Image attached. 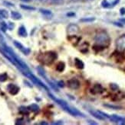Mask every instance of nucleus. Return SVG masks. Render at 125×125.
Segmentation results:
<instances>
[{
  "label": "nucleus",
  "mask_w": 125,
  "mask_h": 125,
  "mask_svg": "<svg viewBox=\"0 0 125 125\" xmlns=\"http://www.w3.org/2000/svg\"><path fill=\"white\" fill-rule=\"evenodd\" d=\"M95 41L96 44L94 46V47L101 48V50H103L110 45L111 38L107 32L100 31L96 34L95 37Z\"/></svg>",
  "instance_id": "obj_1"
},
{
  "label": "nucleus",
  "mask_w": 125,
  "mask_h": 125,
  "mask_svg": "<svg viewBox=\"0 0 125 125\" xmlns=\"http://www.w3.org/2000/svg\"><path fill=\"white\" fill-rule=\"evenodd\" d=\"M49 96H50V98H51L52 100H54L55 102H57V104H59L65 111H66L68 113H69L70 115H71L73 116H76L75 114H74V111H73V108H70L69 106H68V104H67L66 102L63 101V100H60V99L56 98L54 95H52V94H50V93H49Z\"/></svg>",
  "instance_id": "obj_2"
},
{
  "label": "nucleus",
  "mask_w": 125,
  "mask_h": 125,
  "mask_svg": "<svg viewBox=\"0 0 125 125\" xmlns=\"http://www.w3.org/2000/svg\"><path fill=\"white\" fill-rule=\"evenodd\" d=\"M57 59V54L53 51H48L42 56V62L45 64L49 65Z\"/></svg>",
  "instance_id": "obj_3"
},
{
  "label": "nucleus",
  "mask_w": 125,
  "mask_h": 125,
  "mask_svg": "<svg viewBox=\"0 0 125 125\" xmlns=\"http://www.w3.org/2000/svg\"><path fill=\"white\" fill-rule=\"evenodd\" d=\"M23 75H25L27 78H28L33 83H35V85H39V86H42L43 89H45L46 91H49V89H48V88L47 87V85H45V84H44L42 81L40 80V79H39L38 78H37L36 76H35L34 75L31 73V71L29 70V71H26V72H25L24 73H23Z\"/></svg>",
  "instance_id": "obj_4"
},
{
  "label": "nucleus",
  "mask_w": 125,
  "mask_h": 125,
  "mask_svg": "<svg viewBox=\"0 0 125 125\" xmlns=\"http://www.w3.org/2000/svg\"><path fill=\"white\" fill-rule=\"evenodd\" d=\"M116 47L119 51H125V34L120 36L116 40Z\"/></svg>",
  "instance_id": "obj_5"
},
{
  "label": "nucleus",
  "mask_w": 125,
  "mask_h": 125,
  "mask_svg": "<svg viewBox=\"0 0 125 125\" xmlns=\"http://www.w3.org/2000/svg\"><path fill=\"white\" fill-rule=\"evenodd\" d=\"M80 28L75 24H70L67 27V33L69 36L76 35L79 33Z\"/></svg>",
  "instance_id": "obj_6"
},
{
  "label": "nucleus",
  "mask_w": 125,
  "mask_h": 125,
  "mask_svg": "<svg viewBox=\"0 0 125 125\" xmlns=\"http://www.w3.org/2000/svg\"><path fill=\"white\" fill-rule=\"evenodd\" d=\"M108 119L113 123H115V124H121V125H124L125 124V117H120L117 115H111L109 117Z\"/></svg>",
  "instance_id": "obj_7"
},
{
  "label": "nucleus",
  "mask_w": 125,
  "mask_h": 125,
  "mask_svg": "<svg viewBox=\"0 0 125 125\" xmlns=\"http://www.w3.org/2000/svg\"><path fill=\"white\" fill-rule=\"evenodd\" d=\"M67 85L71 89H78L80 88V85H81L80 82L77 79H71L70 80H68Z\"/></svg>",
  "instance_id": "obj_8"
},
{
  "label": "nucleus",
  "mask_w": 125,
  "mask_h": 125,
  "mask_svg": "<svg viewBox=\"0 0 125 125\" xmlns=\"http://www.w3.org/2000/svg\"><path fill=\"white\" fill-rule=\"evenodd\" d=\"M104 91V89L102 87L101 85L100 84H95L92 87V89H91V92L94 95H96V94H101Z\"/></svg>",
  "instance_id": "obj_9"
},
{
  "label": "nucleus",
  "mask_w": 125,
  "mask_h": 125,
  "mask_svg": "<svg viewBox=\"0 0 125 125\" xmlns=\"http://www.w3.org/2000/svg\"><path fill=\"white\" fill-rule=\"evenodd\" d=\"M14 45L25 54V55H28L30 53V49L28 48H26L22 43H20L18 41H14Z\"/></svg>",
  "instance_id": "obj_10"
},
{
  "label": "nucleus",
  "mask_w": 125,
  "mask_h": 125,
  "mask_svg": "<svg viewBox=\"0 0 125 125\" xmlns=\"http://www.w3.org/2000/svg\"><path fill=\"white\" fill-rule=\"evenodd\" d=\"M7 89L11 95H16V94L18 92V91H19V88L14 84H9L7 87Z\"/></svg>",
  "instance_id": "obj_11"
},
{
  "label": "nucleus",
  "mask_w": 125,
  "mask_h": 125,
  "mask_svg": "<svg viewBox=\"0 0 125 125\" xmlns=\"http://www.w3.org/2000/svg\"><path fill=\"white\" fill-rule=\"evenodd\" d=\"M18 35H19V36L23 37H26L28 35L26 29V28H25L24 26H21L19 28H18Z\"/></svg>",
  "instance_id": "obj_12"
},
{
  "label": "nucleus",
  "mask_w": 125,
  "mask_h": 125,
  "mask_svg": "<svg viewBox=\"0 0 125 125\" xmlns=\"http://www.w3.org/2000/svg\"><path fill=\"white\" fill-rule=\"evenodd\" d=\"M74 62H75V66L78 69H79V70H83V69L84 68V63L83 62L82 60H81L76 58L75 61H74Z\"/></svg>",
  "instance_id": "obj_13"
},
{
  "label": "nucleus",
  "mask_w": 125,
  "mask_h": 125,
  "mask_svg": "<svg viewBox=\"0 0 125 125\" xmlns=\"http://www.w3.org/2000/svg\"><path fill=\"white\" fill-rule=\"evenodd\" d=\"M89 112H90V114H91L93 117H95V118H97V119H98V120H104V119H105V118H104L103 116H101V115H100L97 111H89Z\"/></svg>",
  "instance_id": "obj_14"
},
{
  "label": "nucleus",
  "mask_w": 125,
  "mask_h": 125,
  "mask_svg": "<svg viewBox=\"0 0 125 125\" xmlns=\"http://www.w3.org/2000/svg\"><path fill=\"white\" fill-rule=\"evenodd\" d=\"M28 111H31L32 112H37L39 111V106L36 104H30L28 107H27Z\"/></svg>",
  "instance_id": "obj_15"
},
{
  "label": "nucleus",
  "mask_w": 125,
  "mask_h": 125,
  "mask_svg": "<svg viewBox=\"0 0 125 125\" xmlns=\"http://www.w3.org/2000/svg\"><path fill=\"white\" fill-rule=\"evenodd\" d=\"M11 17L13 18L14 20H19L22 18V15L18 11H12L11 12Z\"/></svg>",
  "instance_id": "obj_16"
},
{
  "label": "nucleus",
  "mask_w": 125,
  "mask_h": 125,
  "mask_svg": "<svg viewBox=\"0 0 125 125\" xmlns=\"http://www.w3.org/2000/svg\"><path fill=\"white\" fill-rule=\"evenodd\" d=\"M104 107H106V108H111V109H114V110H121V109H122V107H121V106H118V105L104 104Z\"/></svg>",
  "instance_id": "obj_17"
},
{
  "label": "nucleus",
  "mask_w": 125,
  "mask_h": 125,
  "mask_svg": "<svg viewBox=\"0 0 125 125\" xmlns=\"http://www.w3.org/2000/svg\"><path fill=\"white\" fill-rule=\"evenodd\" d=\"M65 68V64L63 62H60L57 65V70L59 72H63Z\"/></svg>",
  "instance_id": "obj_18"
},
{
  "label": "nucleus",
  "mask_w": 125,
  "mask_h": 125,
  "mask_svg": "<svg viewBox=\"0 0 125 125\" xmlns=\"http://www.w3.org/2000/svg\"><path fill=\"white\" fill-rule=\"evenodd\" d=\"M0 17H2L3 18H8L9 12L5 9H0Z\"/></svg>",
  "instance_id": "obj_19"
},
{
  "label": "nucleus",
  "mask_w": 125,
  "mask_h": 125,
  "mask_svg": "<svg viewBox=\"0 0 125 125\" xmlns=\"http://www.w3.org/2000/svg\"><path fill=\"white\" fill-rule=\"evenodd\" d=\"M94 21H95V18L94 17H90V18H84L80 19L81 22H92Z\"/></svg>",
  "instance_id": "obj_20"
},
{
  "label": "nucleus",
  "mask_w": 125,
  "mask_h": 125,
  "mask_svg": "<svg viewBox=\"0 0 125 125\" xmlns=\"http://www.w3.org/2000/svg\"><path fill=\"white\" fill-rule=\"evenodd\" d=\"M20 7H21V9H25V10H28V11H34V10H35V7H32V6H30V5H21Z\"/></svg>",
  "instance_id": "obj_21"
},
{
  "label": "nucleus",
  "mask_w": 125,
  "mask_h": 125,
  "mask_svg": "<svg viewBox=\"0 0 125 125\" xmlns=\"http://www.w3.org/2000/svg\"><path fill=\"white\" fill-rule=\"evenodd\" d=\"M40 11H41V13H42L43 15H52V11L50 10L42 9H40Z\"/></svg>",
  "instance_id": "obj_22"
},
{
  "label": "nucleus",
  "mask_w": 125,
  "mask_h": 125,
  "mask_svg": "<svg viewBox=\"0 0 125 125\" xmlns=\"http://www.w3.org/2000/svg\"><path fill=\"white\" fill-rule=\"evenodd\" d=\"M8 79V76L6 73H3V74H0V82H5Z\"/></svg>",
  "instance_id": "obj_23"
},
{
  "label": "nucleus",
  "mask_w": 125,
  "mask_h": 125,
  "mask_svg": "<svg viewBox=\"0 0 125 125\" xmlns=\"http://www.w3.org/2000/svg\"><path fill=\"white\" fill-rule=\"evenodd\" d=\"M0 28H1V30H2V31L5 32L6 30H7V28H8V25H7V24H6V23L2 22L1 24H0Z\"/></svg>",
  "instance_id": "obj_24"
},
{
  "label": "nucleus",
  "mask_w": 125,
  "mask_h": 125,
  "mask_svg": "<svg viewBox=\"0 0 125 125\" xmlns=\"http://www.w3.org/2000/svg\"><path fill=\"white\" fill-rule=\"evenodd\" d=\"M101 5H102V7H104V8H109L111 6V4L109 3L107 0H104V1L102 2V3H101Z\"/></svg>",
  "instance_id": "obj_25"
},
{
  "label": "nucleus",
  "mask_w": 125,
  "mask_h": 125,
  "mask_svg": "<svg viewBox=\"0 0 125 125\" xmlns=\"http://www.w3.org/2000/svg\"><path fill=\"white\" fill-rule=\"evenodd\" d=\"M110 88H111V89L112 91H117L118 89H119V86H118L115 83H111L110 84Z\"/></svg>",
  "instance_id": "obj_26"
},
{
  "label": "nucleus",
  "mask_w": 125,
  "mask_h": 125,
  "mask_svg": "<svg viewBox=\"0 0 125 125\" xmlns=\"http://www.w3.org/2000/svg\"><path fill=\"white\" fill-rule=\"evenodd\" d=\"M37 70H38V71H39V74L41 75L42 76H43V77H45V70H44L42 67H40V66H39V67H38V68H37Z\"/></svg>",
  "instance_id": "obj_27"
},
{
  "label": "nucleus",
  "mask_w": 125,
  "mask_h": 125,
  "mask_svg": "<svg viewBox=\"0 0 125 125\" xmlns=\"http://www.w3.org/2000/svg\"><path fill=\"white\" fill-rule=\"evenodd\" d=\"M98 113L101 115V116H103L104 118H109V117H110V115H107L106 113H104V112H103V111H97Z\"/></svg>",
  "instance_id": "obj_28"
},
{
  "label": "nucleus",
  "mask_w": 125,
  "mask_h": 125,
  "mask_svg": "<svg viewBox=\"0 0 125 125\" xmlns=\"http://www.w3.org/2000/svg\"><path fill=\"white\" fill-rule=\"evenodd\" d=\"M48 1L52 2V3H55V4H61V3H62V0H48Z\"/></svg>",
  "instance_id": "obj_29"
},
{
  "label": "nucleus",
  "mask_w": 125,
  "mask_h": 125,
  "mask_svg": "<svg viewBox=\"0 0 125 125\" xmlns=\"http://www.w3.org/2000/svg\"><path fill=\"white\" fill-rule=\"evenodd\" d=\"M23 119L22 118H19V119H17L16 120V122H15V124H23Z\"/></svg>",
  "instance_id": "obj_30"
},
{
  "label": "nucleus",
  "mask_w": 125,
  "mask_h": 125,
  "mask_svg": "<svg viewBox=\"0 0 125 125\" xmlns=\"http://www.w3.org/2000/svg\"><path fill=\"white\" fill-rule=\"evenodd\" d=\"M14 28V24L13 23H12V22H9V25H8V28H9L10 30H12Z\"/></svg>",
  "instance_id": "obj_31"
},
{
  "label": "nucleus",
  "mask_w": 125,
  "mask_h": 125,
  "mask_svg": "<svg viewBox=\"0 0 125 125\" xmlns=\"http://www.w3.org/2000/svg\"><path fill=\"white\" fill-rule=\"evenodd\" d=\"M114 24L116 26H118L120 28H123V24L122 23H119V22H114Z\"/></svg>",
  "instance_id": "obj_32"
},
{
  "label": "nucleus",
  "mask_w": 125,
  "mask_h": 125,
  "mask_svg": "<svg viewBox=\"0 0 125 125\" xmlns=\"http://www.w3.org/2000/svg\"><path fill=\"white\" fill-rule=\"evenodd\" d=\"M120 13H121V15H125V8H121V9H120Z\"/></svg>",
  "instance_id": "obj_33"
},
{
  "label": "nucleus",
  "mask_w": 125,
  "mask_h": 125,
  "mask_svg": "<svg viewBox=\"0 0 125 125\" xmlns=\"http://www.w3.org/2000/svg\"><path fill=\"white\" fill-rule=\"evenodd\" d=\"M58 86H60V87H61V88H63V87H64V83L63 82H62V81H60V82H58Z\"/></svg>",
  "instance_id": "obj_34"
},
{
  "label": "nucleus",
  "mask_w": 125,
  "mask_h": 125,
  "mask_svg": "<svg viewBox=\"0 0 125 125\" xmlns=\"http://www.w3.org/2000/svg\"><path fill=\"white\" fill-rule=\"evenodd\" d=\"M4 4L7 5V6H14V5L11 3V2H4Z\"/></svg>",
  "instance_id": "obj_35"
},
{
  "label": "nucleus",
  "mask_w": 125,
  "mask_h": 125,
  "mask_svg": "<svg viewBox=\"0 0 125 125\" xmlns=\"http://www.w3.org/2000/svg\"><path fill=\"white\" fill-rule=\"evenodd\" d=\"M87 122H88L89 124H94V125H97V123L95 122L94 121H88Z\"/></svg>",
  "instance_id": "obj_36"
},
{
  "label": "nucleus",
  "mask_w": 125,
  "mask_h": 125,
  "mask_svg": "<svg viewBox=\"0 0 125 125\" xmlns=\"http://www.w3.org/2000/svg\"><path fill=\"white\" fill-rule=\"evenodd\" d=\"M120 21L122 22V24H125V18H121Z\"/></svg>",
  "instance_id": "obj_37"
},
{
  "label": "nucleus",
  "mask_w": 125,
  "mask_h": 125,
  "mask_svg": "<svg viewBox=\"0 0 125 125\" xmlns=\"http://www.w3.org/2000/svg\"><path fill=\"white\" fill-rule=\"evenodd\" d=\"M21 1H22V2H28L32 1V0H21Z\"/></svg>",
  "instance_id": "obj_38"
},
{
  "label": "nucleus",
  "mask_w": 125,
  "mask_h": 125,
  "mask_svg": "<svg viewBox=\"0 0 125 125\" xmlns=\"http://www.w3.org/2000/svg\"><path fill=\"white\" fill-rule=\"evenodd\" d=\"M74 13H68V16H74Z\"/></svg>",
  "instance_id": "obj_39"
},
{
  "label": "nucleus",
  "mask_w": 125,
  "mask_h": 125,
  "mask_svg": "<svg viewBox=\"0 0 125 125\" xmlns=\"http://www.w3.org/2000/svg\"><path fill=\"white\" fill-rule=\"evenodd\" d=\"M41 124H48V123L47 122H42Z\"/></svg>",
  "instance_id": "obj_40"
},
{
  "label": "nucleus",
  "mask_w": 125,
  "mask_h": 125,
  "mask_svg": "<svg viewBox=\"0 0 125 125\" xmlns=\"http://www.w3.org/2000/svg\"><path fill=\"white\" fill-rule=\"evenodd\" d=\"M87 1H91V0H87Z\"/></svg>",
  "instance_id": "obj_41"
},
{
  "label": "nucleus",
  "mask_w": 125,
  "mask_h": 125,
  "mask_svg": "<svg viewBox=\"0 0 125 125\" xmlns=\"http://www.w3.org/2000/svg\"><path fill=\"white\" fill-rule=\"evenodd\" d=\"M74 1H77V0H74Z\"/></svg>",
  "instance_id": "obj_42"
}]
</instances>
